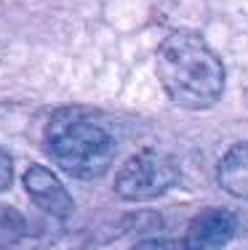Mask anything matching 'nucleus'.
Instances as JSON below:
<instances>
[{"mask_svg": "<svg viewBox=\"0 0 248 250\" xmlns=\"http://www.w3.org/2000/svg\"><path fill=\"white\" fill-rule=\"evenodd\" d=\"M158 77L171 101L187 109H208L224 91V67L200 35L179 29L158 48Z\"/></svg>", "mask_w": 248, "mask_h": 250, "instance_id": "1", "label": "nucleus"}, {"mask_svg": "<svg viewBox=\"0 0 248 250\" xmlns=\"http://www.w3.org/2000/svg\"><path fill=\"white\" fill-rule=\"evenodd\" d=\"M45 149L72 178H96L115 154L112 136L80 109H59L45 125Z\"/></svg>", "mask_w": 248, "mask_h": 250, "instance_id": "2", "label": "nucleus"}, {"mask_svg": "<svg viewBox=\"0 0 248 250\" xmlns=\"http://www.w3.org/2000/svg\"><path fill=\"white\" fill-rule=\"evenodd\" d=\"M176 181V163L168 154L144 149L123 163L115 176V192L123 200L144 202L163 194Z\"/></svg>", "mask_w": 248, "mask_h": 250, "instance_id": "3", "label": "nucleus"}, {"mask_svg": "<svg viewBox=\"0 0 248 250\" xmlns=\"http://www.w3.org/2000/svg\"><path fill=\"white\" fill-rule=\"evenodd\" d=\"M235 234V216L222 208L203 210L187 226L181 250H222Z\"/></svg>", "mask_w": 248, "mask_h": 250, "instance_id": "4", "label": "nucleus"}, {"mask_svg": "<svg viewBox=\"0 0 248 250\" xmlns=\"http://www.w3.org/2000/svg\"><path fill=\"white\" fill-rule=\"evenodd\" d=\"M24 189H27L29 200H32L43 213H48V216L67 218L69 213H72V197H69V192L56 178V173H51L43 165H29L27 168Z\"/></svg>", "mask_w": 248, "mask_h": 250, "instance_id": "5", "label": "nucleus"}, {"mask_svg": "<svg viewBox=\"0 0 248 250\" xmlns=\"http://www.w3.org/2000/svg\"><path fill=\"white\" fill-rule=\"evenodd\" d=\"M219 184L232 197L248 200V141L232 146L219 163Z\"/></svg>", "mask_w": 248, "mask_h": 250, "instance_id": "6", "label": "nucleus"}, {"mask_svg": "<svg viewBox=\"0 0 248 250\" xmlns=\"http://www.w3.org/2000/svg\"><path fill=\"white\" fill-rule=\"evenodd\" d=\"M27 221L16 208L0 205V248H11L24 237Z\"/></svg>", "mask_w": 248, "mask_h": 250, "instance_id": "7", "label": "nucleus"}, {"mask_svg": "<svg viewBox=\"0 0 248 250\" xmlns=\"http://www.w3.org/2000/svg\"><path fill=\"white\" fill-rule=\"evenodd\" d=\"M11 181H14V163H11L8 154L0 149V192H5L11 187Z\"/></svg>", "mask_w": 248, "mask_h": 250, "instance_id": "8", "label": "nucleus"}, {"mask_svg": "<svg viewBox=\"0 0 248 250\" xmlns=\"http://www.w3.org/2000/svg\"><path fill=\"white\" fill-rule=\"evenodd\" d=\"M131 250H181V245H174V242H141V245Z\"/></svg>", "mask_w": 248, "mask_h": 250, "instance_id": "9", "label": "nucleus"}]
</instances>
